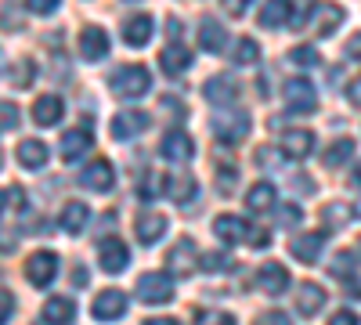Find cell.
Instances as JSON below:
<instances>
[{"instance_id": "cell-1", "label": "cell", "mask_w": 361, "mask_h": 325, "mask_svg": "<svg viewBox=\"0 0 361 325\" xmlns=\"http://www.w3.org/2000/svg\"><path fill=\"white\" fill-rule=\"evenodd\" d=\"M148 87H152V76H148L145 66H119L112 73V94L116 98H141Z\"/></svg>"}, {"instance_id": "cell-2", "label": "cell", "mask_w": 361, "mask_h": 325, "mask_svg": "<svg viewBox=\"0 0 361 325\" xmlns=\"http://www.w3.org/2000/svg\"><path fill=\"white\" fill-rule=\"evenodd\" d=\"M246 134H250V116L243 109H228L214 116V137L221 145H238Z\"/></svg>"}, {"instance_id": "cell-3", "label": "cell", "mask_w": 361, "mask_h": 325, "mask_svg": "<svg viewBox=\"0 0 361 325\" xmlns=\"http://www.w3.org/2000/svg\"><path fill=\"white\" fill-rule=\"evenodd\" d=\"M137 300L141 304H170L173 300V282H170V275H163V271H148V275H141L137 278Z\"/></svg>"}, {"instance_id": "cell-4", "label": "cell", "mask_w": 361, "mask_h": 325, "mask_svg": "<svg viewBox=\"0 0 361 325\" xmlns=\"http://www.w3.org/2000/svg\"><path fill=\"white\" fill-rule=\"evenodd\" d=\"M195 264H202V257L195 253V243L192 239H180V243H173L170 246V253H166V271L170 275H192L195 271Z\"/></svg>"}, {"instance_id": "cell-5", "label": "cell", "mask_w": 361, "mask_h": 325, "mask_svg": "<svg viewBox=\"0 0 361 325\" xmlns=\"http://www.w3.org/2000/svg\"><path fill=\"white\" fill-rule=\"evenodd\" d=\"M98 260H102V271L119 275L130 264V250H127V243H119L116 235H109V239H98Z\"/></svg>"}, {"instance_id": "cell-6", "label": "cell", "mask_w": 361, "mask_h": 325, "mask_svg": "<svg viewBox=\"0 0 361 325\" xmlns=\"http://www.w3.org/2000/svg\"><path fill=\"white\" fill-rule=\"evenodd\" d=\"M279 149H282L286 159H307L311 149H314V134H311L307 127H289V130H282V137H279Z\"/></svg>"}, {"instance_id": "cell-7", "label": "cell", "mask_w": 361, "mask_h": 325, "mask_svg": "<svg viewBox=\"0 0 361 325\" xmlns=\"http://www.w3.org/2000/svg\"><path fill=\"white\" fill-rule=\"evenodd\" d=\"M289 112H314L318 109V94H314V87L304 80V76H296L286 83V91H282Z\"/></svg>"}, {"instance_id": "cell-8", "label": "cell", "mask_w": 361, "mask_h": 325, "mask_svg": "<svg viewBox=\"0 0 361 325\" xmlns=\"http://www.w3.org/2000/svg\"><path fill=\"white\" fill-rule=\"evenodd\" d=\"M54 275H58V257H54V253L40 250V253H33V257L25 260V278L33 282L37 289L51 286V282H54Z\"/></svg>"}, {"instance_id": "cell-9", "label": "cell", "mask_w": 361, "mask_h": 325, "mask_svg": "<svg viewBox=\"0 0 361 325\" xmlns=\"http://www.w3.org/2000/svg\"><path fill=\"white\" fill-rule=\"evenodd\" d=\"M80 185L90 188V192H112L116 185V170L109 159H94V163H87V170L80 173Z\"/></svg>"}, {"instance_id": "cell-10", "label": "cell", "mask_w": 361, "mask_h": 325, "mask_svg": "<svg viewBox=\"0 0 361 325\" xmlns=\"http://www.w3.org/2000/svg\"><path fill=\"white\" fill-rule=\"evenodd\" d=\"M90 145H94V134H90V127H73L62 134V159L66 163H76L90 152Z\"/></svg>"}, {"instance_id": "cell-11", "label": "cell", "mask_w": 361, "mask_h": 325, "mask_svg": "<svg viewBox=\"0 0 361 325\" xmlns=\"http://www.w3.org/2000/svg\"><path fill=\"white\" fill-rule=\"evenodd\" d=\"M145 127H148V116L137 112V109H123V112L112 116V137H119V141L145 134Z\"/></svg>"}, {"instance_id": "cell-12", "label": "cell", "mask_w": 361, "mask_h": 325, "mask_svg": "<svg viewBox=\"0 0 361 325\" xmlns=\"http://www.w3.org/2000/svg\"><path fill=\"white\" fill-rule=\"evenodd\" d=\"M214 235H217L224 246H238L243 239H250V224L243 217H235V214H221L214 221Z\"/></svg>"}, {"instance_id": "cell-13", "label": "cell", "mask_w": 361, "mask_h": 325, "mask_svg": "<svg viewBox=\"0 0 361 325\" xmlns=\"http://www.w3.org/2000/svg\"><path fill=\"white\" fill-rule=\"evenodd\" d=\"M159 149H163V156L170 159V163H185V159H192V152H195V141L185 134V130H166L163 134V145H159Z\"/></svg>"}, {"instance_id": "cell-14", "label": "cell", "mask_w": 361, "mask_h": 325, "mask_svg": "<svg viewBox=\"0 0 361 325\" xmlns=\"http://www.w3.org/2000/svg\"><path fill=\"white\" fill-rule=\"evenodd\" d=\"M80 54L87 58V62H102V58L109 54V33L98 25H87L80 33Z\"/></svg>"}, {"instance_id": "cell-15", "label": "cell", "mask_w": 361, "mask_h": 325, "mask_svg": "<svg viewBox=\"0 0 361 325\" xmlns=\"http://www.w3.org/2000/svg\"><path fill=\"white\" fill-rule=\"evenodd\" d=\"M90 311H94L98 321H116V318L127 314V297H123L119 289H105L102 297L94 300V307H90Z\"/></svg>"}, {"instance_id": "cell-16", "label": "cell", "mask_w": 361, "mask_h": 325, "mask_svg": "<svg viewBox=\"0 0 361 325\" xmlns=\"http://www.w3.org/2000/svg\"><path fill=\"white\" fill-rule=\"evenodd\" d=\"M257 289L267 293V297H279V293L289 289V271L282 268V264H264V268L257 271Z\"/></svg>"}, {"instance_id": "cell-17", "label": "cell", "mask_w": 361, "mask_h": 325, "mask_svg": "<svg viewBox=\"0 0 361 325\" xmlns=\"http://www.w3.org/2000/svg\"><path fill=\"white\" fill-rule=\"evenodd\" d=\"M257 22L264 29H282V25L293 22V4L289 0H267V4L260 8V15H257Z\"/></svg>"}, {"instance_id": "cell-18", "label": "cell", "mask_w": 361, "mask_h": 325, "mask_svg": "<svg viewBox=\"0 0 361 325\" xmlns=\"http://www.w3.org/2000/svg\"><path fill=\"white\" fill-rule=\"evenodd\" d=\"M134 231H137V243H145V246H152V243H159L163 235H166V217L163 214H141L137 217V224H134Z\"/></svg>"}, {"instance_id": "cell-19", "label": "cell", "mask_w": 361, "mask_h": 325, "mask_svg": "<svg viewBox=\"0 0 361 325\" xmlns=\"http://www.w3.org/2000/svg\"><path fill=\"white\" fill-rule=\"evenodd\" d=\"M152 29H156V22L148 18V15L127 18V22H123V40H127V47H145L148 40H152Z\"/></svg>"}, {"instance_id": "cell-20", "label": "cell", "mask_w": 361, "mask_h": 325, "mask_svg": "<svg viewBox=\"0 0 361 325\" xmlns=\"http://www.w3.org/2000/svg\"><path fill=\"white\" fill-rule=\"evenodd\" d=\"M293 257L296 260H304V264H314L325 250V235L322 231H307V235H300V239H293Z\"/></svg>"}, {"instance_id": "cell-21", "label": "cell", "mask_w": 361, "mask_h": 325, "mask_svg": "<svg viewBox=\"0 0 361 325\" xmlns=\"http://www.w3.org/2000/svg\"><path fill=\"white\" fill-rule=\"evenodd\" d=\"M307 22H311V29H314L318 37H329V33H333V29L343 22V8H336V4H318Z\"/></svg>"}, {"instance_id": "cell-22", "label": "cell", "mask_w": 361, "mask_h": 325, "mask_svg": "<svg viewBox=\"0 0 361 325\" xmlns=\"http://www.w3.org/2000/svg\"><path fill=\"white\" fill-rule=\"evenodd\" d=\"M202 91H206V98L214 102V105H231L238 98V83L231 76H209Z\"/></svg>"}, {"instance_id": "cell-23", "label": "cell", "mask_w": 361, "mask_h": 325, "mask_svg": "<svg viewBox=\"0 0 361 325\" xmlns=\"http://www.w3.org/2000/svg\"><path fill=\"white\" fill-rule=\"evenodd\" d=\"M322 304H325V289H322V286L304 282V286L296 289V311L304 314V318H314V314L322 311Z\"/></svg>"}, {"instance_id": "cell-24", "label": "cell", "mask_w": 361, "mask_h": 325, "mask_svg": "<svg viewBox=\"0 0 361 325\" xmlns=\"http://www.w3.org/2000/svg\"><path fill=\"white\" fill-rule=\"evenodd\" d=\"M275 199H279L275 185L257 181V185L246 192V210H250V214H267V210H275Z\"/></svg>"}, {"instance_id": "cell-25", "label": "cell", "mask_w": 361, "mask_h": 325, "mask_svg": "<svg viewBox=\"0 0 361 325\" xmlns=\"http://www.w3.org/2000/svg\"><path fill=\"white\" fill-rule=\"evenodd\" d=\"M159 69L170 73V76H180L185 69H192V54H188V47H180V44L163 47V54H159Z\"/></svg>"}, {"instance_id": "cell-26", "label": "cell", "mask_w": 361, "mask_h": 325, "mask_svg": "<svg viewBox=\"0 0 361 325\" xmlns=\"http://www.w3.org/2000/svg\"><path fill=\"white\" fill-rule=\"evenodd\" d=\"M62 112H66L62 98H58V94H44V98H37V105H33V120H37L40 127H54L58 120H62Z\"/></svg>"}, {"instance_id": "cell-27", "label": "cell", "mask_w": 361, "mask_h": 325, "mask_svg": "<svg viewBox=\"0 0 361 325\" xmlns=\"http://www.w3.org/2000/svg\"><path fill=\"white\" fill-rule=\"evenodd\" d=\"M73 318H76V300H69V297H51L44 304V321L47 325H69Z\"/></svg>"}, {"instance_id": "cell-28", "label": "cell", "mask_w": 361, "mask_h": 325, "mask_svg": "<svg viewBox=\"0 0 361 325\" xmlns=\"http://www.w3.org/2000/svg\"><path fill=\"white\" fill-rule=\"evenodd\" d=\"M199 44H202V51H209V54H221L224 44H228L224 25H217V18H202V25H199Z\"/></svg>"}, {"instance_id": "cell-29", "label": "cell", "mask_w": 361, "mask_h": 325, "mask_svg": "<svg viewBox=\"0 0 361 325\" xmlns=\"http://www.w3.org/2000/svg\"><path fill=\"white\" fill-rule=\"evenodd\" d=\"M18 163L25 166V170H40L44 163H47V145L44 141H37V137H25L22 145H18Z\"/></svg>"}, {"instance_id": "cell-30", "label": "cell", "mask_w": 361, "mask_h": 325, "mask_svg": "<svg viewBox=\"0 0 361 325\" xmlns=\"http://www.w3.org/2000/svg\"><path fill=\"white\" fill-rule=\"evenodd\" d=\"M90 221V210H87V202H66V210H62V228L69 235H80Z\"/></svg>"}, {"instance_id": "cell-31", "label": "cell", "mask_w": 361, "mask_h": 325, "mask_svg": "<svg viewBox=\"0 0 361 325\" xmlns=\"http://www.w3.org/2000/svg\"><path fill=\"white\" fill-rule=\"evenodd\" d=\"M195 181H192V177H170V181H166V195L177 202V206H185V202H192L195 199Z\"/></svg>"}, {"instance_id": "cell-32", "label": "cell", "mask_w": 361, "mask_h": 325, "mask_svg": "<svg viewBox=\"0 0 361 325\" xmlns=\"http://www.w3.org/2000/svg\"><path fill=\"white\" fill-rule=\"evenodd\" d=\"M350 156H354V141H350V137H340L336 145H329V149H325V166L336 170V166H343Z\"/></svg>"}, {"instance_id": "cell-33", "label": "cell", "mask_w": 361, "mask_h": 325, "mask_svg": "<svg viewBox=\"0 0 361 325\" xmlns=\"http://www.w3.org/2000/svg\"><path fill=\"white\" fill-rule=\"evenodd\" d=\"M260 58V47H257V40H250V37H243L235 44V51H231V62L235 66H253Z\"/></svg>"}, {"instance_id": "cell-34", "label": "cell", "mask_w": 361, "mask_h": 325, "mask_svg": "<svg viewBox=\"0 0 361 325\" xmlns=\"http://www.w3.org/2000/svg\"><path fill=\"white\" fill-rule=\"evenodd\" d=\"M8 80L15 83V87H29L37 80V66L29 62V58H22V62H15V66H8Z\"/></svg>"}, {"instance_id": "cell-35", "label": "cell", "mask_w": 361, "mask_h": 325, "mask_svg": "<svg viewBox=\"0 0 361 325\" xmlns=\"http://www.w3.org/2000/svg\"><path fill=\"white\" fill-rule=\"evenodd\" d=\"M0 202H4V214H22L25 192H22L18 185H4V192H0Z\"/></svg>"}, {"instance_id": "cell-36", "label": "cell", "mask_w": 361, "mask_h": 325, "mask_svg": "<svg viewBox=\"0 0 361 325\" xmlns=\"http://www.w3.org/2000/svg\"><path fill=\"white\" fill-rule=\"evenodd\" d=\"M350 221V206L347 202H329L325 206V224L329 228H343Z\"/></svg>"}, {"instance_id": "cell-37", "label": "cell", "mask_w": 361, "mask_h": 325, "mask_svg": "<svg viewBox=\"0 0 361 325\" xmlns=\"http://www.w3.org/2000/svg\"><path fill=\"white\" fill-rule=\"evenodd\" d=\"M202 268L217 275V271H228V268H235V260H231L228 253H217V250H214V253H206V257H202Z\"/></svg>"}, {"instance_id": "cell-38", "label": "cell", "mask_w": 361, "mask_h": 325, "mask_svg": "<svg viewBox=\"0 0 361 325\" xmlns=\"http://www.w3.org/2000/svg\"><path fill=\"white\" fill-rule=\"evenodd\" d=\"M289 58H293L296 66H318V62H322V58H318V51H314V47H307V44L293 47V51H289Z\"/></svg>"}, {"instance_id": "cell-39", "label": "cell", "mask_w": 361, "mask_h": 325, "mask_svg": "<svg viewBox=\"0 0 361 325\" xmlns=\"http://www.w3.org/2000/svg\"><path fill=\"white\" fill-rule=\"evenodd\" d=\"M195 325H235V318L228 311H199Z\"/></svg>"}, {"instance_id": "cell-40", "label": "cell", "mask_w": 361, "mask_h": 325, "mask_svg": "<svg viewBox=\"0 0 361 325\" xmlns=\"http://www.w3.org/2000/svg\"><path fill=\"white\" fill-rule=\"evenodd\" d=\"M137 192H141V199H152V195L166 192V177H159V173H148V177H145V185H141Z\"/></svg>"}, {"instance_id": "cell-41", "label": "cell", "mask_w": 361, "mask_h": 325, "mask_svg": "<svg viewBox=\"0 0 361 325\" xmlns=\"http://www.w3.org/2000/svg\"><path fill=\"white\" fill-rule=\"evenodd\" d=\"M214 170H217V185H221V192L228 195L231 185H235V166H231V163H221V166H214Z\"/></svg>"}, {"instance_id": "cell-42", "label": "cell", "mask_w": 361, "mask_h": 325, "mask_svg": "<svg viewBox=\"0 0 361 325\" xmlns=\"http://www.w3.org/2000/svg\"><path fill=\"white\" fill-rule=\"evenodd\" d=\"M58 4H62V0H25V8L33 15H51V11H58Z\"/></svg>"}, {"instance_id": "cell-43", "label": "cell", "mask_w": 361, "mask_h": 325, "mask_svg": "<svg viewBox=\"0 0 361 325\" xmlns=\"http://www.w3.org/2000/svg\"><path fill=\"white\" fill-rule=\"evenodd\" d=\"M333 275H336V278H350V253H336V260H333Z\"/></svg>"}, {"instance_id": "cell-44", "label": "cell", "mask_w": 361, "mask_h": 325, "mask_svg": "<svg viewBox=\"0 0 361 325\" xmlns=\"http://www.w3.org/2000/svg\"><path fill=\"white\" fill-rule=\"evenodd\" d=\"M253 4V0H221V8L231 15V18H238V15H246V8Z\"/></svg>"}, {"instance_id": "cell-45", "label": "cell", "mask_w": 361, "mask_h": 325, "mask_svg": "<svg viewBox=\"0 0 361 325\" xmlns=\"http://www.w3.org/2000/svg\"><path fill=\"white\" fill-rule=\"evenodd\" d=\"M257 325H293V321H289V314H282V311H267V314L257 318Z\"/></svg>"}, {"instance_id": "cell-46", "label": "cell", "mask_w": 361, "mask_h": 325, "mask_svg": "<svg viewBox=\"0 0 361 325\" xmlns=\"http://www.w3.org/2000/svg\"><path fill=\"white\" fill-rule=\"evenodd\" d=\"M18 127V109L11 102H4V130H15Z\"/></svg>"}, {"instance_id": "cell-47", "label": "cell", "mask_w": 361, "mask_h": 325, "mask_svg": "<svg viewBox=\"0 0 361 325\" xmlns=\"http://www.w3.org/2000/svg\"><path fill=\"white\" fill-rule=\"evenodd\" d=\"M300 221V210H296V206H282V217H279V224L282 228H293Z\"/></svg>"}, {"instance_id": "cell-48", "label": "cell", "mask_w": 361, "mask_h": 325, "mask_svg": "<svg viewBox=\"0 0 361 325\" xmlns=\"http://www.w3.org/2000/svg\"><path fill=\"white\" fill-rule=\"evenodd\" d=\"M329 325H361V321H357V314H354V311H340V314L329 318Z\"/></svg>"}, {"instance_id": "cell-49", "label": "cell", "mask_w": 361, "mask_h": 325, "mask_svg": "<svg viewBox=\"0 0 361 325\" xmlns=\"http://www.w3.org/2000/svg\"><path fill=\"white\" fill-rule=\"evenodd\" d=\"M267 239H271V235H267L264 228H250V246L264 250V246H267Z\"/></svg>"}, {"instance_id": "cell-50", "label": "cell", "mask_w": 361, "mask_h": 325, "mask_svg": "<svg viewBox=\"0 0 361 325\" xmlns=\"http://www.w3.org/2000/svg\"><path fill=\"white\" fill-rule=\"evenodd\" d=\"M347 58H354V62H361V33H354L347 40Z\"/></svg>"}, {"instance_id": "cell-51", "label": "cell", "mask_w": 361, "mask_h": 325, "mask_svg": "<svg viewBox=\"0 0 361 325\" xmlns=\"http://www.w3.org/2000/svg\"><path fill=\"white\" fill-rule=\"evenodd\" d=\"M0 300H4V325L11 321V311H15V297H11V289H4V297H0Z\"/></svg>"}, {"instance_id": "cell-52", "label": "cell", "mask_w": 361, "mask_h": 325, "mask_svg": "<svg viewBox=\"0 0 361 325\" xmlns=\"http://www.w3.org/2000/svg\"><path fill=\"white\" fill-rule=\"evenodd\" d=\"M347 98H350L354 105H361V76H357V80H354V83L347 87Z\"/></svg>"}, {"instance_id": "cell-53", "label": "cell", "mask_w": 361, "mask_h": 325, "mask_svg": "<svg viewBox=\"0 0 361 325\" xmlns=\"http://www.w3.org/2000/svg\"><path fill=\"white\" fill-rule=\"evenodd\" d=\"M73 282H76V286L83 289V286L90 282V278H87V268H76V275H73Z\"/></svg>"}, {"instance_id": "cell-54", "label": "cell", "mask_w": 361, "mask_h": 325, "mask_svg": "<svg viewBox=\"0 0 361 325\" xmlns=\"http://www.w3.org/2000/svg\"><path fill=\"white\" fill-rule=\"evenodd\" d=\"M145 325H180V321H173V318H148Z\"/></svg>"}, {"instance_id": "cell-55", "label": "cell", "mask_w": 361, "mask_h": 325, "mask_svg": "<svg viewBox=\"0 0 361 325\" xmlns=\"http://www.w3.org/2000/svg\"><path fill=\"white\" fill-rule=\"evenodd\" d=\"M354 185H357V188H361V163H357V166H354Z\"/></svg>"}, {"instance_id": "cell-56", "label": "cell", "mask_w": 361, "mask_h": 325, "mask_svg": "<svg viewBox=\"0 0 361 325\" xmlns=\"http://www.w3.org/2000/svg\"><path fill=\"white\" fill-rule=\"evenodd\" d=\"M354 210H357V217H361V199H357V206H354Z\"/></svg>"}]
</instances>
